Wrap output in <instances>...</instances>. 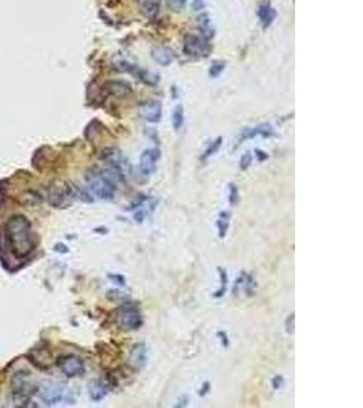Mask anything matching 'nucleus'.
Instances as JSON below:
<instances>
[{
  "label": "nucleus",
  "instance_id": "1",
  "mask_svg": "<svg viewBox=\"0 0 363 408\" xmlns=\"http://www.w3.org/2000/svg\"><path fill=\"white\" fill-rule=\"evenodd\" d=\"M8 241L11 245L12 252L18 257H25L33 250L30 223L24 217H16L10 221L7 227Z\"/></svg>",
  "mask_w": 363,
  "mask_h": 408
},
{
  "label": "nucleus",
  "instance_id": "2",
  "mask_svg": "<svg viewBox=\"0 0 363 408\" xmlns=\"http://www.w3.org/2000/svg\"><path fill=\"white\" fill-rule=\"evenodd\" d=\"M121 176L123 174L120 171L112 167L101 174L91 176L89 179V188L100 199H104V200L112 199L116 192L117 180H120Z\"/></svg>",
  "mask_w": 363,
  "mask_h": 408
},
{
  "label": "nucleus",
  "instance_id": "3",
  "mask_svg": "<svg viewBox=\"0 0 363 408\" xmlns=\"http://www.w3.org/2000/svg\"><path fill=\"white\" fill-rule=\"evenodd\" d=\"M116 320L119 326L124 331L139 329L142 324H143V319H142L139 309L133 303H124V305H121L116 313Z\"/></svg>",
  "mask_w": 363,
  "mask_h": 408
},
{
  "label": "nucleus",
  "instance_id": "4",
  "mask_svg": "<svg viewBox=\"0 0 363 408\" xmlns=\"http://www.w3.org/2000/svg\"><path fill=\"white\" fill-rule=\"evenodd\" d=\"M211 47L203 35L186 34L184 38V52L192 57H205L208 56Z\"/></svg>",
  "mask_w": 363,
  "mask_h": 408
},
{
  "label": "nucleus",
  "instance_id": "5",
  "mask_svg": "<svg viewBox=\"0 0 363 408\" xmlns=\"http://www.w3.org/2000/svg\"><path fill=\"white\" fill-rule=\"evenodd\" d=\"M256 293V280L253 275L242 272L238 278H237L234 287H233V294L240 296L245 294L246 297H253Z\"/></svg>",
  "mask_w": 363,
  "mask_h": 408
},
{
  "label": "nucleus",
  "instance_id": "6",
  "mask_svg": "<svg viewBox=\"0 0 363 408\" xmlns=\"http://www.w3.org/2000/svg\"><path fill=\"white\" fill-rule=\"evenodd\" d=\"M155 206H157L155 199L142 198L139 202L133 204V208H129V210H133V219L136 222H143L146 221V218L152 215Z\"/></svg>",
  "mask_w": 363,
  "mask_h": 408
},
{
  "label": "nucleus",
  "instance_id": "7",
  "mask_svg": "<svg viewBox=\"0 0 363 408\" xmlns=\"http://www.w3.org/2000/svg\"><path fill=\"white\" fill-rule=\"evenodd\" d=\"M140 114L148 123H159L162 119V105L158 101H147L140 105Z\"/></svg>",
  "mask_w": 363,
  "mask_h": 408
},
{
  "label": "nucleus",
  "instance_id": "8",
  "mask_svg": "<svg viewBox=\"0 0 363 408\" xmlns=\"http://www.w3.org/2000/svg\"><path fill=\"white\" fill-rule=\"evenodd\" d=\"M148 362V347L144 343H138L131 351L129 363L133 369L143 370Z\"/></svg>",
  "mask_w": 363,
  "mask_h": 408
},
{
  "label": "nucleus",
  "instance_id": "9",
  "mask_svg": "<svg viewBox=\"0 0 363 408\" xmlns=\"http://www.w3.org/2000/svg\"><path fill=\"white\" fill-rule=\"evenodd\" d=\"M60 367H62L63 373L68 376V377H77L81 376L85 372V366L83 362L77 357H67L62 358L60 361Z\"/></svg>",
  "mask_w": 363,
  "mask_h": 408
},
{
  "label": "nucleus",
  "instance_id": "10",
  "mask_svg": "<svg viewBox=\"0 0 363 408\" xmlns=\"http://www.w3.org/2000/svg\"><path fill=\"white\" fill-rule=\"evenodd\" d=\"M159 158V150L157 148H151L146 150L143 154L140 156V170L143 171V174H150L155 170V163Z\"/></svg>",
  "mask_w": 363,
  "mask_h": 408
},
{
  "label": "nucleus",
  "instance_id": "11",
  "mask_svg": "<svg viewBox=\"0 0 363 408\" xmlns=\"http://www.w3.org/2000/svg\"><path fill=\"white\" fill-rule=\"evenodd\" d=\"M152 60L162 67L170 66L176 60V53L169 47H157L151 52Z\"/></svg>",
  "mask_w": 363,
  "mask_h": 408
},
{
  "label": "nucleus",
  "instance_id": "12",
  "mask_svg": "<svg viewBox=\"0 0 363 408\" xmlns=\"http://www.w3.org/2000/svg\"><path fill=\"white\" fill-rule=\"evenodd\" d=\"M274 135H275V131L270 124H260V125H257L256 128L245 129V131L242 132V135H241V140L253 139V138H256V136L271 138V136H274Z\"/></svg>",
  "mask_w": 363,
  "mask_h": 408
},
{
  "label": "nucleus",
  "instance_id": "13",
  "mask_svg": "<svg viewBox=\"0 0 363 408\" xmlns=\"http://www.w3.org/2000/svg\"><path fill=\"white\" fill-rule=\"evenodd\" d=\"M275 16H276V11H275L272 6H271L268 2H264V3L260 4L259 7V18L261 21V25L263 27H268L272 25L274 22Z\"/></svg>",
  "mask_w": 363,
  "mask_h": 408
},
{
  "label": "nucleus",
  "instance_id": "14",
  "mask_svg": "<svg viewBox=\"0 0 363 408\" xmlns=\"http://www.w3.org/2000/svg\"><path fill=\"white\" fill-rule=\"evenodd\" d=\"M66 391L59 386H52L44 391L43 399L47 401V404H56L59 401H62L66 399Z\"/></svg>",
  "mask_w": 363,
  "mask_h": 408
},
{
  "label": "nucleus",
  "instance_id": "15",
  "mask_svg": "<svg viewBox=\"0 0 363 408\" xmlns=\"http://www.w3.org/2000/svg\"><path fill=\"white\" fill-rule=\"evenodd\" d=\"M108 395V385L102 380H95L90 384V396L94 401H101Z\"/></svg>",
  "mask_w": 363,
  "mask_h": 408
},
{
  "label": "nucleus",
  "instance_id": "16",
  "mask_svg": "<svg viewBox=\"0 0 363 408\" xmlns=\"http://www.w3.org/2000/svg\"><path fill=\"white\" fill-rule=\"evenodd\" d=\"M230 212L228 211H222L219 214V218L217 221V227H218V236L219 238H224L226 234L228 231V227H230Z\"/></svg>",
  "mask_w": 363,
  "mask_h": 408
},
{
  "label": "nucleus",
  "instance_id": "17",
  "mask_svg": "<svg viewBox=\"0 0 363 408\" xmlns=\"http://www.w3.org/2000/svg\"><path fill=\"white\" fill-rule=\"evenodd\" d=\"M109 90L113 95L116 97H125L128 94H131V86L125 83V82H110L109 83Z\"/></svg>",
  "mask_w": 363,
  "mask_h": 408
},
{
  "label": "nucleus",
  "instance_id": "18",
  "mask_svg": "<svg viewBox=\"0 0 363 408\" xmlns=\"http://www.w3.org/2000/svg\"><path fill=\"white\" fill-rule=\"evenodd\" d=\"M140 4V8L143 11L144 15L147 16H154L158 14L159 10V2L161 0H138Z\"/></svg>",
  "mask_w": 363,
  "mask_h": 408
},
{
  "label": "nucleus",
  "instance_id": "19",
  "mask_svg": "<svg viewBox=\"0 0 363 408\" xmlns=\"http://www.w3.org/2000/svg\"><path fill=\"white\" fill-rule=\"evenodd\" d=\"M199 30L201 33L200 35H203L205 40L214 37L213 25H211V20H209V16L207 14H204V15H201L199 18Z\"/></svg>",
  "mask_w": 363,
  "mask_h": 408
},
{
  "label": "nucleus",
  "instance_id": "20",
  "mask_svg": "<svg viewBox=\"0 0 363 408\" xmlns=\"http://www.w3.org/2000/svg\"><path fill=\"white\" fill-rule=\"evenodd\" d=\"M184 123H185V113H184V108L180 105L174 109L173 116H171V124H173L174 131H180Z\"/></svg>",
  "mask_w": 363,
  "mask_h": 408
},
{
  "label": "nucleus",
  "instance_id": "21",
  "mask_svg": "<svg viewBox=\"0 0 363 408\" xmlns=\"http://www.w3.org/2000/svg\"><path fill=\"white\" fill-rule=\"evenodd\" d=\"M218 274H219L220 278V286L217 292L214 293V298H220V297H223L224 293H226V288H227V272H226V269L218 268Z\"/></svg>",
  "mask_w": 363,
  "mask_h": 408
},
{
  "label": "nucleus",
  "instance_id": "22",
  "mask_svg": "<svg viewBox=\"0 0 363 408\" xmlns=\"http://www.w3.org/2000/svg\"><path fill=\"white\" fill-rule=\"evenodd\" d=\"M228 203L232 206H237L238 202H240V192H238V188H237L236 184L230 183L228 184Z\"/></svg>",
  "mask_w": 363,
  "mask_h": 408
},
{
  "label": "nucleus",
  "instance_id": "23",
  "mask_svg": "<svg viewBox=\"0 0 363 408\" xmlns=\"http://www.w3.org/2000/svg\"><path fill=\"white\" fill-rule=\"evenodd\" d=\"M222 142H223V139H222V138H218L217 140H214L213 143L208 146V148H207V150L204 151V154H203V157H201V160H207L208 157L214 156L215 152H218V150H219L220 146H222Z\"/></svg>",
  "mask_w": 363,
  "mask_h": 408
},
{
  "label": "nucleus",
  "instance_id": "24",
  "mask_svg": "<svg viewBox=\"0 0 363 408\" xmlns=\"http://www.w3.org/2000/svg\"><path fill=\"white\" fill-rule=\"evenodd\" d=\"M224 64H226V63L220 62V60H218V62H214L213 66L209 67V71H208L209 76H213V78H217V76H219V75L222 74V71L224 70Z\"/></svg>",
  "mask_w": 363,
  "mask_h": 408
},
{
  "label": "nucleus",
  "instance_id": "25",
  "mask_svg": "<svg viewBox=\"0 0 363 408\" xmlns=\"http://www.w3.org/2000/svg\"><path fill=\"white\" fill-rule=\"evenodd\" d=\"M167 7L174 12H180L181 10H184L186 4V0H167Z\"/></svg>",
  "mask_w": 363,
  "mask_h": 408
},
{
  "label": "nucleus",
  "instance_id": "26",
  "mask_svg": "<svg viewBox=\"0 0 363 408\" xmlns=\"http://www.w3.org/2000/svg\"><path fill=\"white\" fill-rule=\"evenodd\" d=\"M252 162H253V156H252L251 152H246V154H245V156L241 158L240 167L242 169V170H246L247 167L252 165Z\"/></svg>",
  "mask_w": 363,
  "mask_h": 408
},
{
  "label": "nucleus",
  "instance_id": "27",
  "mask_svg": "<svg viewBox=\"0 0 363 408\" xmlns=\"http://www.w3.org/2000/svg\"><path fill=\"white\" fill-rule=\"evenodd\" d=\"M286 331L287 334H294V331H295V317H294V313H291L290 316H289V319L286 320Z\"/></svg>",
  "mask_w": 363,
  "mask_h": 408
},
{
  "label": "nucleus",
  "instance_id": "28",
  "mask_svg": "<svg viewBox=\"0 0 363 408\" xmlns=\"http://www.w3.org/2000/svg\"><path fill=\"white\" fill-rule=\"evenodd\" d=\"M192 7L196 11H200V10L205 7V2L204 0H192Z\"/></svg>",
  "mask_w": 363,
  "mask_h": 408
},
{
  "label": "nucleus",
  "instance_id": "29",
  "mask_svg": "<svg viewBox=\"0 0 363 408\" xmlns=\"http://www.w3.org/2000/svg\"><path fill=\"white\" fill-rule=\"evenodd\" d=\"M218 338H219L220 343H222V346L223 347L228 346V339H227V335H226V332H218Z\"/></svg>",
  "mask_w": 363,
  "mask_h": 408
},
{
  "label": "nucleus",
  "instance_id": "30",
  "mask_svg": "<svg viewBox=\"0 0 363 408\" xmlns=\"http://www.w3.org/2000/svg\"><path fill=\"white\" fill-rule=\"evenodd\" d=\"M255 156L257 157V161H259V162H263V161H265L266 158H268V156H266L264 151H261V150H256Z\"/></svg>",
  "mask_w": 363,
  "mask_h": 408
},
{
  "label": "nucleus",
  "instance_id": "31",
  "mask_svg": "<svg viewBox=\"0 0 363 408\" xmlns=\"http://www.w3.org/2000/svg\"><path fill=\"white\" fill-rule=\"evenodd\" d=\"M109 278L113 280H116L117 284H120V286H124V284H125V279H124L121 275H109Z\"/></svg>",
  "mask_w": 363,
  "mask_h": 408
},
{
  "label": "nucleus",
  "instance_id": "32",
  "mask_svg": "<svg viewBox=\"0 0 363 408\" xmlns=\"http://www.w3.org/2000/svg\"><path fill=\"white\" fill-rule=\"evenodd\" d=\"M283 382V378L282 377H274L272 378V386H274V389H279V386H280V384Z\"/></svg>",
  "mask_w": 363,
  "mask_h": 408
},
{
  "label": "nucleus",
  "instance_id": "33",
  "mask_svg": "<svg viewBox=\"0 0 363 408\" xmlns=\"http://www.w3.org/2000/svg\"><path fill=\"white\" fill-rule=\"evenodd\" d=\"M209 391V382H204V384H203V388L200 389V395L201 396H204V395H207V392H208Z\"/></svg>",
  "mask_w": 363,
  "mask_h": 408
},
{
  "label": "nucleus",
  "instance_id": "34",
  "mask_svg": "<svg viewBox=\"0 0 363 408\" xmlns=\"http://www.w3.org/2000/svg\"><path fill=\"white\" fill-rule=\"evenodd\" d=\"M186 397H184V399H181V400H180V404H177V405H180V407H185L186 405Z\"/></svg>",
  "mask_w": 363,
  "mask_h": 408
}]
</instances>
